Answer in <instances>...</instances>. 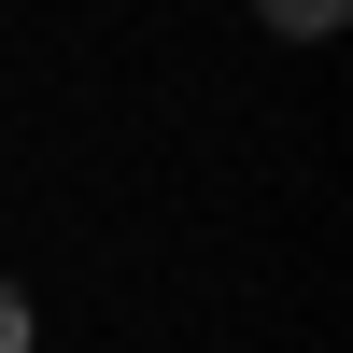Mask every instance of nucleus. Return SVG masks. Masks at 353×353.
Returning <instances> with one entry per match:
<instances>
[{
    "label": "nucleus",
    "instance_id": "nucleus-1",
    "mask_svg": "<svg viewBox=\"0 0 353 353\" xmlns=\"http://www.w3.org/2000/svg\"><path fill=\"white\" fill-rule=\"evenodd\" d=\"M254 14H269V28H297V43H325V28L353 14V0H254Z\"/></svg>",
    "mask_w": 353,
    "mask_h": 353
},
{
    "label": "nucleus",
    "instance_id": "nucleus-2",
    "mask_svg": "<svg viewBox=\"0 0 353 353\" xmlns=\"http://www.w3.org/2000/svg\"><path fill=\"white\" fill-rule=\"evenodd\" d=\"M0 353H28V297H14V283H0Z\"/></svg>",
    "mask_w": 353,
    "mask_h": 353
}]
</instances>
